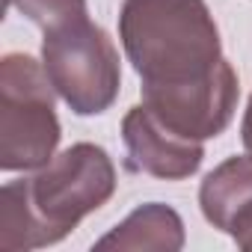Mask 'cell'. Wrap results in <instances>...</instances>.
<instances>
[{
  "label": "cell",
  "mask_w": 252,
  "mask_h": 252,
  "mask_svg": "<svg viewBox=\"0 0 252 252\" xmlns=\"http://www.w3.org/2000/svg\"><path fill=\"white\" fill-rule=\"evenodd\" d=\"M116 166L95 143H74L0 190V249L30 252L60 243L116 193Z\"/></svg>",
  "instance_id": "2"
},
{
  "label": "cell",
  "mask_w": 252,
  "mask_h": 252,
  "mask_svg": "<svg viewBox=\"0 0 252 252\" xmlns=\"http://www.w3.org/2000/svg\"><path fill=\"white\" fill-rule=\"evenodd\" d=\"M252 202V158L249 155H234L214 166L202 187H199V208L202 217L228 234L234 217Z\"/></svg>",
  "instance_id": "7"
},
{
  "label": "cell",
  "mask_w": 252,
  "mask_h": 252,
  "mask_svg": "<svg viewBox=\"0 0 252 252\" xmlns=\"http://www.w3.org/2000/svg\"><path fill=\"white\" fill-rule=\"evenodd\" d=\"M240 140H243V149L246 155L252 158V95H249V104L243 110V122H240Z\"/></svg>",
  "instance_id": "10"
},
{
  "label": "cell",
  "mask_w": 252,
  "mask_h": 252,
  "mask_svg": "<svg viewBox=\"0 0 252 252\" xmlns=\"http://www.w3.org/2000/svg\"><path fill=\"white\" fill-rule=\"evenodd\" d=\"M119 39L143 104L169 131L205 143L231 125L240 83L205 0H125Z\"/></svg>",
  "instance_id": "1"
},
{
  "label": "cell",
  "mask_w": 252,
  "mask_h": 252,
  "mask_svg": "<svg viewBox=\"0 0 252 252\" xmlns=\"http://www.w3.org/2000/svg\"><path fill=\"white\" fill-rule=\"evenodd\" d=\"M122 140L128 152L131 172H143L160 181H181L199 172L205 160V146L199 140H187L166 125L146 107L137 104L122 119Z\"/></svg>",
  "instance_id": "5"
},
{
  "label": "cell",
  "mask_w": 252,
  "mask_h": 252,
  "mask_svg": "<svg viewBox=\"0 0 252 252\" xmlns=\"http://www.w3.org/2000/svg\"><path fill=\"white\" fill-rule=\"evenodd\" d=\"M228 234L234 237V243H237L240 249L252 252V202H249L237 217H234V222H231Z\"/></svg>",
  "instance_id": "9"
},
{
  "label": "cell",
  "mask_w": 252,
  "mask_h": 252,
  "mask_svg": "<svg viewBox=\"0 0 252 252\" xmlns=\"http://www.w3.org/2000/svg\"><path fill=\"white\" fill-rule=\"evenodd\" d=\"M48 71L30 54L0 60V169L30 172L51 163L63 128Z\"/></svg>",
  "instance_id": "3"
},
{
  "label": "cell",
  "mask_w": 252,
  "mask_h": 252,
  "mask_svg": "<svg viewBox=\"0 0 252 252\" xmlns=\"http://www.w3.org/2000/svg\"><path fill=\"white\" fill-rule=\"evenodd\" d=\"M184 220L178 217L175 208L163 202H146L137 211H131L113 231L95 240L92 249H116V252H140V249H155V252H178L184 249Z\"/></svg>",
  "instance_id": "6"
},
{
  "label": "cell",
  "mask_w": 252,
  "mask_h": 252,
  "mask_svg": "<svg viewBox=\"0 0 252 252\" xmlns=\"http://www.w3.org/2000/svg\"><path fill=\"white\" fill-rule=\"evenodd\" d=\"M42 65L57 95L77 116H98L119 98V51L107 30L89 21V15L45 30Z\"/></svg>",
  "instance_id": "4"
},
{
  "label": "cell",
  "mask_w": 252,
  "mask_h": 252,
  "mask_svg": "<svg viewBox=\"0 0 252 252\" xmlns=\"http://www.w3.org/2000/svg\"><path fill=\"white\" fill-rule=\"evenodd\" d=\"M6 3L15 6L21 15H27L36 27H42V33L65 21L89 15L86 0H6Z\"/></svg>",
  "instance_id": "8"
}]
</instances>
